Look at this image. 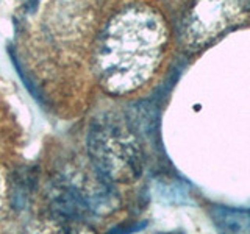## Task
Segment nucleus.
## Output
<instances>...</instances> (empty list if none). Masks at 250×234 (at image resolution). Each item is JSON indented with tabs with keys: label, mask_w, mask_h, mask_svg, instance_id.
<instances>
[{
	"label": "nucleus",
	"mask_w": 250,
	"mask_h": 234,
	"mask_svg": "<svg viewBox=\"0 0 250 234\" xmlns=\"http://www.w3.org/2000/svg\"><path fill=\"white\" fill-rule=\"evenodd\" d=\"M167 30L148 8H127L108 23L97 57V78L106 92L124 96L144 86L163 59Z\"/></svg>",
	"instance_id": "nucleus-1"
},
{
	"label": "nucleus",
	"mask_w": 250,
	"mask_h": 234,
	"mask_svg": "<svg viewBox=\"0 0 250 234\" xmlns=\"http://www.w3.org/2000/svg\"><path fill=\"white\" fill-rule=\"evenodd\" d=\"M88 153L97 175L111 184L136 181L144 170V155L136 135L116 117L106 116L92 122Z\"/></svg>",
	"instance_id": "nucleus-2"
},
{
	"label": "nucleus",
	"mask_w": 250,
	"mask_h": 234,
	"mask_svg": "<svg viewBox=\"0 0 250 234\" xmlns=\"http://www.w3.org/2000/svg\"><path fill=\"white\" fill-rule=\"evenodd\" d=\"M236 18L231 0H199L185 19V36L194 47H202L221 35Z\"/></svg>",
	"instance_id": "nucleus-3"
},
{
	"label": "nucleus",
	"mask_w": 250,
	"mask_h": 234,
	"mask_svg": "<svg viewBox=\"0 0 250 234\" xmlns=\"http://www.w3.org/2000/svg\"><path fill=\"white\" fill-rule=\"evenodd\" d=\"M209 217L216 228L224 233H250V209L213 206Z\"/></svg>",
	"instance_id": "nucleus-4"
},
{
	"label": "nucleus",
	"mask_w": 250,
	"mask_h": 234,
	"mask_svg": "<svg viewBox=\"0 0 250 234\" xmlns=\"http://www.w3.org/2000/svg\"><path fill=\"white\" fill-rule=\"evenodd\" d=\"M3 205H5V184H3L2 175H0V214H2Z\"/></svg>",
	"instance_id": "nucleus-5"
}]
</instances>
